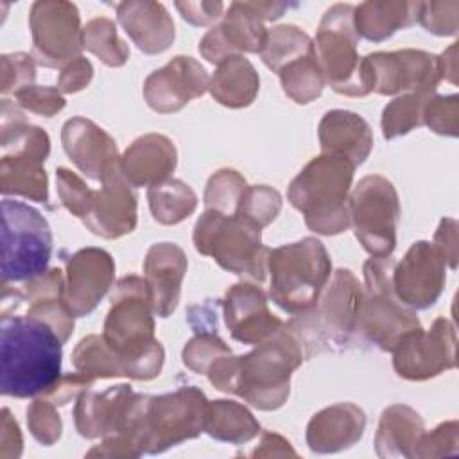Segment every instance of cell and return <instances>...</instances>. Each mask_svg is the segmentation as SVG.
<instances>
[{"instance_id":"24","label":"cell","mask_w":459,"mask_h":459,"mask_svg":"<svg viewBox=\"0 0 459 459\" xmlns=\"http://www.w3.org/2000/svg\"><path fill=\"white\" fill-rule=\"evenodd\" d=\"M136 194L124 179L120 169L111 172L99 190H93V199L84 226L108 240L120 238L136 228Z\"/></svg>"},{"instance_id":"4","label":"cell","mask_w":459,"mask_h":459,"mask_svg":"<svg viewBox=\"0 0 459 459\" xmlns=\"http://www.w3.org/2000/svg\"><path fill=\"white\" fill-rule=\"evenodd\" d=\"M362 285L350 269L330 274L316 303L296 314L287 328L299 339L305 359L330 350H344L359 333Z\"/></svg>"},{"instance_id":"40","label":"cell","mask_w":459,"mask_h":459,"mask_svg":"<svg viewBox=\"0 0 459 459\" xmlns=\"http://www.w3.org/2000/svg\"><path fill=\"white\" fill-rule=\"evenodd\" d=\"M432 93H405L394 97L382 111V134L385 140L398 138L423 126V106Z\"/></svg>"},{"instance_id":"27","label":"cell","mask_w":459,"mask_h":459,"mask_svg":"<svg viewBox=\"0 0 459 459\" xmlns=\"http://www.w3.org/2000/svg\"><path fill=\"white\" fill-rule=\"evenodd\" d=\"M366 430L364 411L350 402L333 403L316 412L305 432L307 445L316 454H335L351 448Z\"/></svg>"},{"instance_id":"9","label":"cell","mask_w":459,"mask_h":459,"mask_svg":"<svg viewBox=\"0 0 459 459\" xmlns=\"http://www.w3.org/2000/svg\"><path fill=\"white\" fill-rule=\"evenodd\" d=\"M194 246L224 271L253 283H262L267 276L271 249L262 244V230L238 215L204 210L194 226Z\"/></svg>"},{"instance_id":"18","label":"cell","mask_w":459,"mask_h":459,"mask_svg":"<svg viewBox=\"0 0 459 459\" xmlns=\"http://www.w3.org/2000/svg\"><path fill=\"white\" fill-rule=\"evenodd\" d=\"M446 281V262L432 242H414L394 264L393 289L400 301L412 310L432 307Z\"/></svg>"},{"instance_id":"10","label":"cell","mask_w":459,"mask_h":459,"mask_svg":"<svg viewBox=\"0 0 459 459\" xmlns=\"http://www.w3.org/2000/svg\"><path fill=\"white\" fill-rule=\"evenodd\" d=\"M393 269L391 256H371L362 267L359 333L382 351H393L402 337L421 328L416 312L403 305L393 289Z\"/></svg>"},{"instance_id":"36","label":"cell","mask_w":459,"mask_h":459,"mask_svg":"<svg viewBox=\"0 0 459 459\" xmlns=\"http://www.w3.org/2000/svg\"><path fill=\"white\" fill-rule=\"evenodd\" d=\"M258 54L264 65L278 74L289 63L312 54V38L296 25H276L265 32Z\"/></svg>"},{"instance_id":"44","label":"cell","mask_w":459,"mask_h":459,"mask_svg":"<svg viewBox=\"0 0 459 459\" xmlns=\"http://www.w3.org/2000/svg\"><path fill=\"white\" fill-rule=\"evenodd\" d=\"M27 427L39 445H56L63 432V421L57 412V405L45 396H36L27 407Z\"/></svg>"},{"instance_id":"16","label":"cell","mask_w":459,"mask_h":459,"mask_svg":"<svg viewBox=\"0 0 459 459\" xmlns=\"http://www.w3.org/2000/svg\"><path fill=\"white\" fill-rule=\"evenodd\" d=\"M457 335L452 321L437 317L429 330L418 328L394 346L393 368L405 380H429L455 368Z\"/></svg>"},{"instance_id":"45","label":"cell","mask_w":459,"mask_h":459,"mask_svg":"<svg viewBox=\"0 0 459 459\" xmlns=\"http://www.w3.org/2000/svg\"><path fill=\"white\" fill-rule=\"evenodd\" d=\"M423 124L443 136L459 134V97L452 95H430L423 106Z\"/></svg>"},{"instance_id":"3","label":"cell","mask_w":459,"mask_h":459,"mask_svg":"<svg viewBox=\"0 0 459 459\" xmlns=\"http://www.w3.org/2000/svg\"><path fill=\"white\" fill-rule=\"evenodd\" d=\"M102 337L120 357L126 377L152 380L161 373L165 350L154 337V310L145 280L129 274L117 281Z\"/></svg>"},{"instance_id":"43","label":"cell","mask_w":459,"mask_h":459,"mask_svg":"<svg viewBox=\"0 0 459 459\" xmlns=\"http://www.w3.org/2000/svg\"><path fill=\"white\" fill-rule=\"evenodd\" d=\"M280 210L281 195L278 190L267 185H253L246 188L237 215L262 230L276 219Z\"/></svg>"},{"instance_id":"32","label":"cell","mask_w":459,"mask_h":459,"mask_svg":"<svg viewBox=\"0 0 459 459\" xmlns=\"http://www.w3.org/2000/svg\"><path fill=\"white\" fill-rule=\"evenodd\" d=\"M420 2L368 0L353 7V25L359 38L380 43L396 30L418 22Z\"/></svg>"},{"instance_id":"58","label":"cell","mask_w":459,"mask_h":459,"mask_svg":"<svg viewBox=\"0 0 459 459\" xmlns=\"http://www.w3.org/2000/svg\"><path fill=\"white\" fill-rule=\"evenodd\" d=\"M439 74L441 79L450 81L452 84L457 82V43L450 45L441 56H437Z\"/></svg>"},{"instance_id":"13","label":"cell","mask_w":459,"mask_h":459,"mask_svg":"<svg viewBox=\"0 0 459 459\" xmlns=\"http://www.w3.org/2000/svg\"><path fill=\"white\" fill-rule=\"evenodd\" d=\"M350 226L371 256H391L396 247L400 201L393 183L380 176H364L350 192Z\"/></svg>"},{"instance_id":"50","label":"cell","mask_w":459,"mask_h":459,"mask_svg":"<svg viewBox=\"0 0 459 459\" xmlns=\"http://www.w3.org/2000/svg\"><path fill=\"white\" fill-rule=\"evenodd\" d=\"M14 99L22 109L47 118L57 115L66 106L63 93L52 86L32 84L16 91Z\"/></svg>"},{"instance_id":"19","label":"cell","mask_w":459,"mask_h":459,"mask_svg":"<svg viewBox=\"0 0 459 459\" xmlns=\"http://www.w3.org/2000/svg\"><path fill=\"white\" fill-rule=\"evenodd\" d=\"M115 281L113 256L100 247H82L66 258L65 303L75 317L91 314Z\"/></svg>"},{"instance_id":"51","label":"cell","mask_w":459,"mask_h":459,"mask_svg":"<svg viewBox=\"0 0 459 459\" xmlns=\"http://www.w3.org/2000/svg\"><path fill=\"white\" fill-rule=\"evenodd\" d=\"M95 380H91L90 377L75 371V373H66L61 375L59 380L41 396H45L47 400H50L52 403H56L57 407L66 405L72 400H77L79 394L90 387H93Z\"/></svg>"},{"instance_id":"39","label":"cell","mask_w":459,"mask_h":459,"mask_svg":"<svg viewBox=\"0 0 459 459\" xmlns=\"http://www.w3.org/2000/svg\"><path fill=\"white\" fill-rule=\"evenodd\" d=\"M278 75L283 93L296 104H308L316 100L325 88L323 74L312 54L289 63L278 72Z\"/></svg>"},{"instance_id":"59","label":"cell","mask_w":459,"mask_h":459,"mask_svg":"<svg viewBox=\"0 0 459 459\" xmlns=\"http://www.w3.org/2000/svg\"><path fill=\"white\" fill-rule=\"evenodd\" d=\"M249 5L260 16L262 22L276 20L289 9V4L285 2H249Z\"/></svg>"},{"instance_id":"53","label":"cell","mask_w":459,"mask_h":459,"mask_svg":"<svg viewBox=\"0 0 459 459\" xmlns=\"http://www.w3.org/2000/svg\"><path fill=\"white\" fill-rule=\"evenodd\" d=\"M176 9L181 18L192 25H212L221 20L224 14L222 2H176Z\"/></svg>"},{"instance_id":"30","label":"cell","mask_w":459,"mask_h":459,"mask_svg":"<svg viewBox=\"0 0 459 459\" xmlns=\"http://www.w3.org/2000/svg\"><path fill=\"white\" fill-rule=\"evenodd\" d=\"M323 154H332L362 165L373 149V131L357 113L348 109L326 111L317 126Z\"/></svg>"},{"instance_id":"41","label":"cell","mask_w":459,"mask_h":459,"mask_svg":"<svg viewBox=\"0 0 459 459\" xmlns=\"http://www.w3.org/2000/svg\"><path fill=\"white\" fill-rule=\"evenodd\" d=\"M246 188L247 183L240 172L235 169H221L212 174L206 183L203 195L204 208L233 217L238 212Z\"/></svg>"},{"instance_id":"1","label":"cell","mask_w":459,"mask_h":459,"mask_svg":"<svg viewBox=\"0 0 459 459\" xmlns=\"http://www.w3.org/2000/svg\"><path fill=\"white\" fill-rule=\"evenodd\" d=\"M303 360L307 359L299 339L283 325L249 353H231L217 360L206 377L215 389L233 393L255 409L276 411L287 402L290 377Z\"/></svg>"},{"instance_id":"22","label":"cell","mask_w":459,"mask_h":459,"mask_svg":"<svg viewBox=\"0 0 459 459\" xmlns=\"http://www.w3.org/2000/svg\"><path fill=\"white\" fill-rule=\"evenodd\" d=\"M224 321L231 337L242 344L256 346L273 337L283 321L267 307V296L256 283L238 281L226 290L222 299Z\"/></svg>"},{"instance_id":"57","label":"cell","mask_w":459,"mask_h":459,"mask_svg":"<svg viewBox=\"0 0 459 459\" xmlns=\"http://www.w3.org/2000/svg\"><path fill=\"white\" fill-rule=\"evenodd\" d=\"M249 455L251 457H298L290 443L274 432H264L260 445Z\"/></svg>"},{"instance_id":"2","label":"cell","mask_w":459,"mask_h":459,"mask_svg":"<svg viewBox=\"0 0 459 459\" xmlns=\"http://www.w3.org/2000/svg\"><path fill=\"white\" fill-rule=\"evenodd\" d=\"M63 342L32 317L2 314L0 391L13 398L45 394L61 377Z\"/></svg>"},{"instance_id":"42","label":"cell","mask_w":459,"mask_h":459,"mask_svg":"<svg viewBox=\"0 0 459 459\" xmlns=\"http://www.w3.org/2000/svg\"><path fill=\"white\" fill-rule=\"evenodd\" d=\"M226 355H231V348L212 330L197 332L181 351L183 364L199 375H206L210 368Z\"/></svg>"},{"instance_id":"25","label":"cell","mask_w":459,"mask_h":459,"mask_svg":"<svg viewBox=\"0 0 459 459\" xmlns=\"http://www.w3.org/2000/svg\"><path fill=\"white\" fill-rule=\"evenodd\" d=\"M186 267V255L174 242H158L147 249L143 280L158 317H169L176 310Z\"/></svg>"},{"instance_id":"47","label":"cell","mask_w":459,"mask_h":459,"mask_svg":"<svg viewBox=\"0 0 459 459\" xmlns=\"http://www.w3.org/2000/svg\"><path fill=\"white\" fill-rule=\"evenodd\" d=\"M36 61L32 54L27 52H14V54H2L0 57V72H2V95L16 93L27 86L34 84L36 79Z\"/></svg>"},{"instance_id":"29","label":"cell","mask_w":459,"mask_h":459,"mask_svg":"<svg viewBox=\"0 0 459 459\" xmlns=\"http://www.w3.org/2000/svg\"><path fill=\"white\" fill-rule=\"evenodd\" d=\"M65 274L61 269L52 267L45 273L23 281L20 289L22 299L27 301V317L48 325L65 344L74 333V314L65 303Z\"/></svg>"},{"instance_id":"55","label":"cell","mask_w":459,"mask_h":459,"mask_svg":"<svg viewBox=\"0 0 459 459\" xmlns=\"http://www.w3.org/2000/svg\"><path fill=\"white\" fill-rule=\"evenodd\" d=\"M23 452V437L18 427V421L13 418L7 407L2 409V425H0V457L2 459H18Z\"/></svg>"},{"instance_id":"48","label":"cell","mask_w":459,"mask_h":459,"mask_svg":"<svg viewBox=\"0 0 459 459\" xmlns=\"http://www.w3.org/2000/svg\"><path fill=\"white\" fill-rule=\"evenodd\" d=\"M459 450V423L455 420L437 425L430 432H423L414 450L418 459H432L443 455H454Z\"/></svg>"},{"instance_id":"6","label":"cell","mask_w":459,"mask_h":459,"mask_svg":"<svg viewBox=\"0 0 459 459\" xmlns=\"http://www.w3.org/2000/svg\"><path fill=\"white\" fill-rule=\"evenodd\" d=\"M0 147L5 151L0 160V192L47 203L48 178L43 163L50 154V138L29 124L9 99L0 104Z\"/></svg>"},{"instance_id":"52","label":"cell","mask_w":459,"mask_h":459,"mask_svg":"<svg viewBox=\"0 0 459 459\" xmlns=\"http://www.w3.org/2000/svg\"><path fill=\"white\" fill-rule=\"evenodd\" d=\"M93 79V66L91 63L79 56L77 59L70 61L61 68V74L57 77V90L61 93H77L84 90Z\"/></svg>"},{"instance_id":"17","label":"cell","mask_w":459,"mask_h":459,"mask_svg":"<svg viewBox=\"0 0 459 459\" xmlns=\"http://www.w3.org/2000/svg\"><path fill=\"white\" fill-rule=\"evenodd\" d=\"M364 59L371 72L373 91L380 95L434 93L441 81L437 56L425 50L375 52Z\"/></svg>"},{"instance_id":"34","label":"cell","mask_w":459,"mask_h":459,"mask_svg":"<svg viewBox=\"0 0 459 459\" xmlns=\"http://www.w3.org/2000/svg\"><path fill=\"white\" fill-rule=\"evenodd\" d=\"M204 432L222 443L244 445L258 436L260 423L246 405L221 398L208 402Z\"/></svg>"},{"instance_id":"12","label":"cell","mask_w":459,"mask_h":459,"mask_svg":"<svg viewBox=\"0 0 459 459\" xmlns=\"http://www.w3.org/2000/svg\"><path fill=\"white\" fill-rule=\"evenodd\" d=\"M52 231L32 206L2 201V285L27 281L48 269Z\"/></svg>"},{"instance_id":"35","label":"cell","mask_w":459,"mask_h":459,"mask_svg":"<svg viewBox=\"0 0 459 459\" xmlns=\"http://www.w3.org/2000/svg\"><path fill=\"white\" fill-rule=\"evenodd\" d=\"M152 219L165 226H174L188 219L197 208V195L181 179H167L147 190Z\"/></svg>"},{"instance_id":"46","label":"cell","mask_w":459,"mask_h":459,"mask_svg":"<svg viewBox=\"0 0 459 459\" xmlns=\"http://www.w3.org/2000/svg\"><path fill=\"white\" fill-rule=\"evenodd\" d=\"M56 186L61 204L81 221L90 210L93 190L70 169L57 167L56 169Z\"/></svg>"},{"instance_id":"7","label":"cell","mask_w":459,"mask_h":459,"mask_svg":"<svg viewBox=\"0 0 459 459\" xmlns=\"http://www.w3.org/2000/svg\"><path fill=\"white\" fill-rule=\"evenodd\" d=\"M351 4H333L321 18L312 39V56L325 84L348 97H364L373 91V79L364 57L359 56V34L353 25Z\"/></svg>"},{"instance_id":"20","label":"cell","mask_w":459,"mask_h":459,"mask_svg":"<svg viewBox=\"0 0 459 459\" xmlns=\"http://www.w3.org/2000/svg\"><path fill=\"white\" fill-rule=\"evenodd\" d=\"M208 84L210 77L199 61L190 56H176L165 66L147 75L143 99L156 113H176L192 99L204 95Z\"/></svg>"},{"instance_id":"37","label":"cell","mask_w":459,"mask_h":459,"mask_svg":"<svg viewBox=\"0 0 459 459\" xmlns=\"http://www.w3.org/2000/svg\"><path fill=\"white\" fill-rule=\"evenodd\" d=\"M72 364L75 371L90 377L91 380L126 377L120 357L111 350L102 335L95 333L86 335L77 342L72 351Z\"/></svg>"},{"instance_id":"8","label":"cell","mask_w":459,"mask_h":459,"mask_svg":"<svg viewBox=\"0 0 459 459\" xmlns=\"http://www.w3.org/2000/svg\"><path fill=\"white\" fill-rule=\"evenodd\" d=\"M267 273L271 276L269 296L292 316L308 310L332 273V260L316 237L283 244L269 251Z\"/></svg>"},{"instance_id":"56","label":"cell","mask_w":459,"mask_h":459,"mask_svg":"<svg viewBox=\"0 0 459 459\" xmlns=\"http://www.w3.org/2000/svg\"><path fill=\"white\" fill-rule=\"evenodd\" d=\"M432 244L443 255L446 265L450 269L457 267V221L452 217L441 219Z\"/></svg>"},{"instance_id":"49","label":"cell","mask_w":459,"mask_h":459,"mask_svg":"<svg viewBox=\"0 0 459 459\" xmlns=\"http://www.w3.org/2000/svg\"><path fill=\"white\" fill-rule=\"evenodd\" d=\"M459 2H420L418 22L436 36L457 34Z\"/></svg>"},{"instance_id":"38","label":"cell","mask_w":459,"mask_h":459,"mask_svg":"<svg viewBox=\"0 0 459 459\" xmlns=\"http://www.w3.org/2000/svg\"><path fill=\"white\" fill-rule=\"evenodd\" d=\"M82 45L104 65L118 68L129 59V47L118 38L117 25L108 16L91 18L82 27Z\"/></svg>"},{"instance_id":"5","label":"cell","mask_w":459,"mask_h":459,"mask_svg":"<svg viewBox=\"0 0 459 459\" xmlns=\"http://www.w3.org/2000/svg\"><path fill=\"white\" fill-rule=\"evenodd\" d=\"M355 165L344 158L319 154L290 181L289 203L303 213L317 235H337L350 228V190Z\"/></svg>"},{"instance_id":"33","label":"cell","mask_w":459,"mask_h":459,"mask_svg":"<svg viewBox=\"0 0 459 459\" xmlns=\"http://www.w3.org/2000/svg\"><path fill=\"white\" fill-rule=\"evenodd\" d=\"M260 90V77L249 59L231 56L210 77L208 91L222 106L238 109L253 104Z\"/></svg>"},{"instance_id":"31","label":"cell","mask_w":459,"mask_h":459,"mask_svg":"<svg viewBox=\"0 0 459 459\" xmlns=\"http://www.w3.org/2000/svg\"><path fill=\"white\" fill-rule=\"evenodd\" d=\"M423 432V418L412 407L394 403L384 409L380 416L375 434V452L382 459L414 457Z\"/></svg>"},{"instance_id":"21","label":"cell","mask_w":459,"mask_h":459,"mask_svg":"<svg viewBox=\"0 0 459 459\" xmlns=\"http://www.w3.org/2000/svg\"><path fill=\"white\" fill-rule=\"evenodd\" d=\"M267 29L249 2H231L219 25H213L199 41L201 56L221 65L231 56L258 54Z\"/></svg>"},{"instance_id":"28","label":"cell","mask_w":459,"mask_h":459,"mask_svg":"<svg viewBox=\"0 0 459 459\" xmlns=\"http://www.w3.org/2000/svg\"><path fill=\"white\" fill-rule=\"evenodd\" d=\"M117 18L126 34L143 54H161L174 43V20L161 2H120L117 4Z\"/></svg>"},{"instance_id":"23","label":"cell","mask_w":459,"mask_h":459,"mask_svg":"<svg viewBox=\"0 0 459 459\" xmlns=\"http://www.w3.org/2000/svg\"><path fill=\"white\" fill-rule=\"evenodd\" d=\"M66 156L90 179L102 183L120 169L117 142L102 127L84 117L68 118L61 129Z\"/></svg>"},{"instance_id":"15","label":"cell","mask_w":459,"mask_h":459,"mask_svg":"<svg viewBox=\"0 0 459 459\" xmlns=\"http://www.w3.org/2000/svg\"><path fill=\"white\" fill-rule=\"evenodd\" d=\"M32 57L47 68H63L81 56L82 27L79 9L65 0H38L30 5Z\"/></svg>"},{"instance_id":"26","label":"cell","mask_w":459,"mask_h":459,"mask_svg":"<svg viewBox=\"0 0 459 459\" xmlns=\"http://www.w3.org/2000/svg\"><path fill=\"white\" fill-rule=\"evenodd\" d=\"M178 165L172 140L160 133L138 136L120 156V172L133 186H154L170 179Z\"/></svg>"},{"instance_id":"11","label":"cell","mask_w":459,"mask_h":459,"mask_svg":"<svg viewBox=\"0 0 459 459\" xmlns=\"http://www.w3.org/2000/svg\"><path fill=\"white\" fill-rule=\"evenodd\" d=\"M149 400V394L134 393L129 384L113 385L102 393L91 391L90 387L75 402V429L86 439L126 434L145 454Z\"/></svg>"},{"instance_id":"54","label":"cell","mask_w":459,"mask_h":459,"mask_svg":"<svg viewBox=\"0 0 459 459\" xmlns=\"http://www.w3.org/2000/svg\"><path fill=\"white\" fill-rule=\"evenodd\" d=\"M143 455L133 437L126 434H115L102 437V443L86 452V457H140Z\"/></svg>"},{"instance_id":"14","label":"cell","mask_w":459,"mask_h":459,"mask_svg":"<svg viewBox=\"0 0 459 459\" xmlns=\"http://www.w3.org/2000/svg\"><path fill=\"white\" fill-rule=\"evenodd\" d=\"M208 398L195 385L151 396L147 411V454H161L204 432Z\"/></svg>"}]
</instances>
